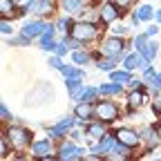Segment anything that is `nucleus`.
I'll return each instance as SVG.
<instances>
[{
  "mask_svg": "<svg viewBox=\"0 0 161 161\" xmlns=\"http://www.w3.org/2000/svg\"><path fill=\"white\" fill-rule=\"evenodd\" d=\"M94 116L103 123H112V121L119 119V105L110 98H103V101H96L94 103Z\"/></svg>",
  "mask_w": 161,
  "mask_h": 161,
  "instance_id": "1",
  "label": "nucleus"
},
{
  "mask_svg": "<svg viewBox=\"0 0 161 161\" xmlns=\"http://www.w3.org/2000/svg\"><path fill=\"white\" fill-rule=\"evenodd\" d=\"M69 36H74L80 43H90L98 36V27L94 23H87V20H80V23H74L69 29Z\"/></svg>",
  "mask_w": 161,
  "mask_h": 161,
  "instance_id": "2",
  "label": "nucleus"
},
{
  "mask_svg": "<svg viewBox=\"0 0 161 161\" xmlns=\"http://www.w3.org/2000/svg\"><path fill=\"white\" fill-rule=\"evenodd\" d=\"M7 139L9 143L16 148V150H25L29 143H31V132L27 128H20V125H11L7 130Z\"/></svg>",
  "mask_w": 161,
  "mask_h": 161,
  "instance_id": "3",
  "label": "nucleus"
},
{
  "mask_svg": "<svg viewBox=\"0 0 161 161\" xmlns=\"http://www.w3.org/2000/svg\"><path fill=\"white\" fill-rule=\"evenodd\" d=\"M125 40L123 38H116V36H112V38H108L103 45H101V54L103 56H108V58H116V60H121L123 58V52H125Z\"/></svg>",
  "mask_w": 161,
  "mask_h": 161,
  "instance_id": "4",
  "label": "nucleus"
},
{
  "mask_svg": "<svg viewBox=\"0 0 161 161\" xmlns=\"http://www.w3.org/2000/svg\"><path fill=\"white\" fill-rule=\"evenodd\" d=\"M74 125H76V116H74V114H72V116H65V119H60L54 128L47 130V132H49V139H63V134H67Z\"/></svg>",
  "mask_w": 161,
  "mask_h": 161,
  "instance_id": "5",
  "label": "nucleus"
},
{
  "mask_svg": "<svg viewBox=\"0 0 161 161\" xmlns=\"http://www.w3.org/2000/svg\"><path fill=\"white\" fill-rule=\"evenodd\" d=\"M98 16H101V23H103V25H110V23H114V20L121 16V11H119V5H116V0H110V3H103V5H101V9H98Z\"/></svg>",
  "mask_w": 161,
  "mask_h": 161,
  "instance_id": "6",
  "label": "nucleus"
},
{
  "mask_svg": "<svg viewBox=\"0 0 161 161\" xmlns=\"http://www.w3.org/2000/svg\"><path fill=\"white\" fill-rule=\"evenodd\" d=\"M148 65H150V60L143 58L139 52H132V54H128L123 58V69H128V72H132V69H146Z\"/></svg>",
  "mask_w": 161,
  "mask_h": 161,
  "instance_id": "7",
  "label": "nucleus"
},
{
  "mask_svg": "<svg viewBox=\"0 0 161 161\" xmlns=\"http://www.w3.org/2000/svg\"><path fill=\"white\" fill-rule=\"evenodd\" d=\"M114 139L119 141V143H123V146H128V148H134V146L139 143V141H141L139 132H136V130H130V128H121V130H116Z\"/></svg>",
  "mask_w": 161,
  "mask_h": 161,
  "instance_id": "8",
  "label": "nucleus"
},
{
  "mask_svg": "<svg viewBox=\"0 0 161 161\" xmlns=\"http://www.w3.org/2000/svg\"><path fill=\"white\" fill-rule=\"evenodd\" d=\"M85 154V148H78L74 143H63L58 148V159H65V161H74V159H80Z\"/></svg>",
  "mask_w": 161,
  "mask_h": 161,
  "instance_id": "9",
  "label": "nucleus"
},
{
  "mask_svg": "<svg viewBox=\"0 0 161 161\" xmlns=\"http://www.w3.org/2000/svg\"><path fill=\"white\" fill-rule=\"evenodd\" d=\"M49 150H52V141L49 139H40V141H34L31 143V154L36 159H52Z\"/></svg>",
  "mask_w": 161,
  "mask_h": 161,
  "instance_id": "10",
  "label": "nucleus"
},
{
  "mask_svg": "<svg viewBox=\"0 0 161 161\" xmlns=\"http://www.w3.org/2000/svg\"><path fill=\"white\" fill-rule=\"evenodd\" d=\"M45 27H47V23H43V20H29V23L23 25L20 34H25L27 38H36V36H40L45 31Z\"/></svg>",
  "mask_w": 161,
  "mask_h": 161,
  "instance_id": "11",
  "label": "nucleus"
},
{
  "mask_svg": "<svg viewBox=\"0 0 161 161\" xmlns=\"http://www.w3.org/2000/svg\"><path fill=\"white\" fill-rule=\"evenodd\" d=\"M74 116L78 121H90L94 116V103H90V101H78L76 108H74Z\"/></svg>",
  "mask_w": 161,
  "mask_h": 161,
  "instance_id": "12",
  "label": "nucleus"
},
{
  "mask_svg": "<svg viewBox=\"0 0 161 161\" xmlns=\"http://www.w3.org/2000/svg\"><path fill=\"white\" fill-rule=\"evenodd\" d=\"M112 143H114V136H110V134H105V136H101L98 139V143L96 146H92V159H96L98 154H108L110 152V148H112Z\"/></svg>",
  "mask_w": 161,
  "mask_h": 161,
  "instance_id": "13",
  "label": "nucleus"
},
{
  "mask_svg": "<svg viewBox=\"0 0 161 161\" xmlns=\"http://www.w3.org/2000/svg\"><path fill=\"white\" fill-rule=\"evenodd\" d=\"M98 96V87H87V85H83V87H80L72 98L76 101V103H78V101H90V103H92V101Z\"/></svg>",
  "mask_w": 161,
  "mask_h": 161,
  "instance_id": "14",
  "label": "nucleus"
},
{
  "mask_svg": "<svg viewBox=\"0 0 161 161\" xmlns=\"http://www.w3.org/2000/svg\"><path fill=\"white\" fill-rule=\"evenodd\" d=\"M146 90H143V85L141 87H136V92H130V96H128V103H130V108H139V105H143L146 103Z\"/></svg>",
  "mask_w": 161,
  "mask_h": 161,
  "instance_id": "15",
  "label": "nucleus"
},
{
  "mask_svg": "<svg viewBox=\"0 0 161 161\" xmlns=\"http://www.w3.org/2000/svg\"><path fill=\"white\" fill-rule=\"evenodd\" d=\"M83 7H85V0H60V9L67 11V14L80 11Z\"/></svg>",
  "mask_w": 161,
  "mask_h": 161,
  "instance_id": "16",
  "label": "nucleus"
},
{
  "mask_svg": "<svg viewBox=\"0 0 161 161\" xmlns=\"http://www.w3.org/2000/svg\"><path fill=\"white\" fill-rule=\"evenodd\" d=\"M85 134L92 136V139H101V136H105V123L101 121V123H92L85 128Z\"/></svg>",
  "mask_w": 161,
  "mask_h": 161,
  "instance_id": "17",
  "label": "nucleus"
},
{
  "mask_svg": "<svg viewBox=\"0 0 161 161\" xmlns=\"http://www.w3.org/2000/svg\"><path fill=\"white\" fill-rule=\"evenodd\" d=\"M123 92V83H103L98 85V94H121Z\"/></svg>",
  "mask_w": 161,
  "mask_h": 161,
  "instance_id": "18",
  "label": "nucleus"
},
{
  "mask_svg": "<svg viewBox=\"0 0 161 161\" xmlns=\"http://www.w3.org/2000/svg\"><path fill=\"white\" fill-rule=\"evenodd\" d=\"M65 85L69 90V96H74L80 87H83V78H80V76H67L65 78Z\"/></svg>",
  "mask_w": 161,
  "mask_h": 161,
  "instance_id": "19",
  "label": "nucleus"
},
{
  "mask_svg": "<svg viewBox=\"0 0 161 161\" xmlns=\"http://www.w3.org/2000/svg\"><path fill=\"white\" fill-rule=\"evenodd\" d=\"M132 76H130V72L128 69H112L110 72V80H114V83H128V80H130Z\"/></svg>",
  "mask_w": 161,
  "mask_h": 161,
  "instance_id": "20",
  "label": "nucleus"
},
{
  "mask_svg": "<svg viewBox=\"0 0 161 161\" xmlns=\"http://www.w3.org/2000/svg\"><path fill=\"white\" fill-rule=\"evenodd\" d=\"M157 54H159V45L154 43V40H148L146 47H143V52H141V56L148 58V60H154V56H157Z\"/></svg>",
  "mask_w": 161,
  "mask_h": 161,
  "instance_id": "21",
  "label": "nucleus"
},
{
  "mask_svg": "<svg viewBox=\"0 0 161 161\" xmlns=\"http://www.w3.org/2000/svg\"><path fill=\"white\" fill-rule=\"evenodd\" d=\"M136 16H139V20L148 23V20H152V16H154V7H152V5H141V7L136 9Z\"/></svg>",
  "mask_w": 161,
  "mask_h": 161,
  "instance_id": "22",
  "label": "nucleus"
},
{
  "mask_svg": "<svg viewBox=\"0 0 161 161\" xmlns=\"http://www.w3.org/2000/svg\"><path fill=\"white\" fill-rule=\"evenodd\" d=\"M58 72H60V74H63L65 78H67V76H80V78H85V72H83V69H80V65H76V67H69V65H63V67H60Z\"/></svg>",
  "mask_w": 161,
  "mask_h": 161,
  "instance_id": "23",
  "label": "nucleus"
},
{
  "mask_svg": "<svg viewBox=\"0 0 161 161\" xmlns=\"http://www.w3.org/2000/svg\"><path fill=\"white\" fill-rule=\"evenodd\" d=\"M141 132H143V134H139L141 139H146V141H150L152 146H157V143H159V132H157V130H152V128H143Z\"/></svg>",
  "mask_w": 161,
  "mask_h": 161,
  "instance_id": "24",
  "label": "nucleus"
},
{
  "mask_svg": "<svg viewBox=\"0 0 161 161\" xmlns=\"http://www.w3.org/2000/svg\"><path fill=\"white\" fill-rule=\"evenodd\" d=\"M72 60H74L76 65H87V63H90V54H87V52L74 49V52H72Z\"/></svg>",
  "mask_w": 161,
  "mask_h": 161,
  "instance_id": "25",
  "label": "nucleus"
},
{
  "mask_svg": "<svg viewBox=\"0 0 161 161\" xmlns=\"http://www.w3.org/2000/svg\"><path fill=\"white\" fill-rule=\"evenodd\" d=\"M116 63H119L116 58H108V56H105L103 60H98V63H96V67H98V69H103V72H112V69L116 67Z\"/></svg>",
  "mask_w": 161,
  "mask_h": 161,
  "instance_id": "26",
  "label": "nucleus"
},
{
  "mask_svg": "<svg viewBox=\"0 0 161 161\" xmlns=\"http://www.w3.org/2000/svg\"><path fill=\"white\" fill-rule=\"evenodd\" d=\"M69 25H72V20H69L67 16H65V18L60 16V18L56 20V29H58L60 34H63V36H67V34H69Z\"/></svg>",
  "mask_w": 161,
  "mask_h": 161,
  "instance_id": "27",
  "label": "nucleus"
},
{
  "mask_svg": "<svg viewBox=\"0 0 161 161\" xmlns=\"http://www.w3.org/2000/svg\"><path fill=\"white\" fill-rule=\"evenodd\" d=\"M14 11V0H0V18L11 16Z\"/></svg>",
  "mask_w": 161,
  "mask_h": 161,
  "instance_id": "28",
  "label": "nucleus"
},
{
  "mask_svg": "<svg viewBox=\"0 0 161 161\" xmlns=\"http://www.w3.org/2000/svg\"><path fill=\"white\" fill-rule=\"evenodd\" d=\"M148 38H150L148 34H139V36L134 38V49H136L139 54L143 52V47H146V43H148Z\"/></svg>",
  "mask_w": 161,
  "mask_h": 161,
  "instance_id": "29",
  "label": "nucleus"
},
{
  "mask_svg": "<svg viewBox=\"0 0 161 161\" xmlns=\"http://www.w3.org/2000/svg\"><path fill=\"white\" fill-rule=\"evenodd\" d=\"M40 49H43V52H54V49H56L54 38H45V36H40Z\"/></svg>",
  "mask_w": 161,
  "mask_h": 161,
  "instance_id": "30",
  "label": "nucleus"
},
{
  "mask_svg": "<svg viewBox=\"0 0 161 161\" xmlns=\"http://www.w3.org/2000/svg\"><path fill=\"white\" fill-rule=\"evenodd\" d=\"M31 38H27L25 34H20L18 38H9V45H16V47H23V45H29Z\"/></svg>",
  "mask_w": 161,
  "mask_h": 161,
  "instance_id": "31",
  "label": "nucleus"
},
{
  "mask_svg": "<svg viewBox=\"0 0 161 161\" xmlns=\"http://www.w3.org/2000/svg\"><path fill=\"white\" fill-rule=\"evenodd\" d=\"M148 83H150V87H152L154 92H159V90H161V74H154Z\"/></svg>",
  "mask_w": 161,
  "mask_h": 161,
  "instance_id": "32",
  "label": "nucleus"
},
{
  "mask_svg": "<svg viewBox=\"0 0 161 161\" xmlns=\"http://www.w3.org/2000/svg\"><path fill=\"white\" fill-rule=\"evenodd\" d=\"M49 67H54V69H60V67H63V56H52L49 58Z\"/></svg>",
  "mask_w": 161,
  "mask_h": 161,
  "instance_id": "33",
  "label": "nucleus"
},
{
  "mask_svg": "<svg viewBox=\"0 0 161 161\" xmlns=\"http://www.w3.org/2000/svg\"><path fill=\"white\" fill-rule=\"evenodd\" d=\"M0 34H7V36H11V34H14V27H11L9 23H5V20H0Z\"/></svg>",
  "mask_w": 161,
  "mask_h": 161,
  "instance_id": "34",
  "label": "nucleus"
},
{
  "mask_svg": "<svg viewBox=\"0 0 161 161\" xmlns=\"http://www.w3.org/2000/svg\"><path fill=\"white\" fill-rule=\"evenodd\" d=\"M7 154H9V146H7V141L0 136V159H5Z\"/></svg>",
  "mask_w": 161,
  "mask_h": 161,
  "instance_id": "35",
  "label": "nucleus"
},
{
  "mask_svg": "<svg viewBox=\"0 0 161 161\" xmlns=\"http://www.w3.org/2000/svg\"><path fill=\"white\" fill-rule=\"evenodd\" d=\"M54 54H56V56H65V54H67V47H65V43H56V49H54Z\"/></svg>",
  "mask_w": 161,
  "mask_h": 161,
  "instance_id": "36",
  "label": "nucleus"
},
{
  "mask_svg": "<svg viewBox=\"0 0 161 161\" xmlns=\"http://www.w3.org/2000/svg\"><path fill=\"white\" fill-rule=\"evenodd\" d=\"M34 7H36V0H27V3L23 5V14H29V11H34Z\"/></svg>",
  "mask_w": 161,
  "mask_h": 161,
  "instance_id": "37",
  "label": "nucleus"
},
{
  "mask_svg": "<svg viewBox=\"0 0 161 161\" xmlns=\"http://www.w3.org/2000/svg\"><path fill=\"white\" fill-rule=\"evenodd\" d=\"M154 74H157V72H154V67H150V65H148V67L143 69V80H150Z\"/></svg>",
  "mask_w": 161,
  "mask_h": 161,
  "instance_id": "38",
  "label": "nucleus"
},
{
  "mask_svg": "<svg viewBox=\"0 0 161 161\" xmlns=\"http://www.w3.org/2000/svg\"><path fill=\"white\" fill-rule=\"evenodd\" d=\"M0 119H11V112H9L3 103H0Z\"/></svg>",
  "mask_w": 161,
  "mask_h": 161,
  "instance_id": "39",
  "label": "nucleus"
},
{
  "mask_svg": "<svg viewBox=\"0 0 161 161\" xmlns=\"http://www.w3.org/2000/svg\"><path fill=\"white\" fill-rule=\"evenodd\" d=\"M125 31H128V27H123V25H116V27L112 29V34H114V36H116V34L121 36V34H125Z\"/></svg>",
  "mask_w": 161,
  "mask_h": 161,
  "instance_id": "40",
  "label": "nucleus"
},
{
  "mask_svg": "<svg viewBox=\"0 0 161 161\" xmlns=\"http://www.w3.org/2000/svg\"><path fill=\"white\" fill-rule=\"evenodd\" d=\"M128 85H130L132 90H136V87H141V80H139V78H130V80H128Z\"/></svg>",
  "mask_w": 161,
  "mask_h": 161,
  "instance_id": "41",
  "label": "nucleus"
},
{
  "mask_svg": "<svg viewBox=\"0 0 161 161\" xmlns=\"http://www.w3.org/2000/svg\"><path fill=\"white\" fill-rule=\"evenodd\" d=\"M157 31H159V27H157V25H150V27L146 29V34H148V36H154Z\"/></svg>",
  "mask_w": 161,
  "mask_h": 161,
  "instance_id": "42",
  "label": "nucleus"
},
{
  "mask_svg": "<svg viewBox=\"0 0 161 161\" xmlns=\"http://www.w3.org/2000/svg\"><path fill=\"white\" fill-rule=\"evenodd\" d=\"M69 136H72V139H74V141H76V139H78V136H80V132H78V130H69Z\"/></svg>",
  "mask_w": 161,
  "mask_h": 161,
  "instance_id": "43",
  "label": "nucleus"
},
{
  "mask_svg": "<svg viewBox=\"0 0 161 161\" xmlns=\"http://www.w3.org/2000/svg\"><path fill=\"white\" fill-rule=\"evenodd\" d=\"M154 18H157L159 23H161V9H159V11H154Z\"/></svg>",
  "mask_w": 161,
  "mask_h": 161,
  "instance_id": "44",
  "label": "nucleus"
},
{
  "mask_svg": "<svg viewBox=\"0 0 161 161\" xmlns=\"http://www.w3.org/2000/svg\"><path fill=\"white\" fill-rule=\"evenodd\" d=\"M130 0H116V5H128Z\"/></svg>",
  "mask_w": 161,
  "mask_h": 161,
  "instance_id": "45",
  "label": "nucleus"
},
{
  "mask_svg": "<svg viewBox=\"0 0 161 161\" xmlns=\"http://www.w3.org/2000/svg\"><path fill=\"white\" fill-rule=\"evenodd\" d=\"M159 108H161V96H159Z\"/></svg>",
  "mask_w": 161,
  "mask_h": 161,
  "instance_id": "46",
  "label": "nucleus"
}]
</instances>
